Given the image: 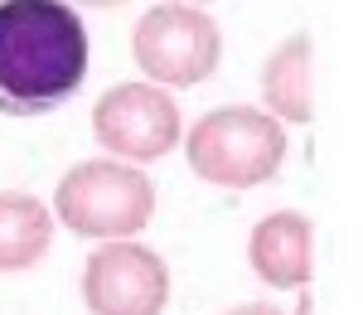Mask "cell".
I'll use <instances>...</instances> for the list:
<instances>
[{"label": "cell", "mask_w": 363, "mask_h": 315, "mask_svg": "<svg viewBox=\"0 0 363 315\" xmlns=\"http://www.w3.org/2000/svg\"><path fill=\"white\" fill-rule=\"evenodd\" d=\"M174 5H199V10H203V5H208V0H174Z\"/></svg>", "instance_id": "obj_13"}, {"label": "cell", "mask_w": 363, "mask_h": 315, "mask_svg": "<svg viewBox=\"0 0 363 315\" xmlns=\"http://www.w3.org/2000/svg\"><path fill=\"white\" fill-rule=\"evenodd\" d=\"M262 107L281 126L315 121V44L310 34H291L262 63Z\"/></svg>", "instance_id": "obj_8"}, {"label": "cell", "mask_w": 363, "mask_h": 315, "mask_svg": "<svg viewBox=\"0 0 363 315\" xmlns=\"http://www.w3.org/2000/svg\"><path fill=\"white\" fill-rule=\"evenodd\" d=\"M131 58L140 78L169 92L208 83L223 63V29L199 5H150L131 29Z\"/></svg>", "instance_id": "obj_4"}, {"label": "cell", "mask_w": 363, "mask_h": 315, "mask_svg": "<svg viewBox=\"0 0 363 315\" xmlns=\"http://www.w3.org/2000/svg\"><path fill=\"white\" fill-rule=\"evenodd\" d=\"M83 306L87 315H165L169 306L165 258L136 238L97 243L83 262Z\"/></svg>", "instance_id": "obj_6"}, {"label": "cell", "mask_w": 363, "mask_h": 315, "mask_svg": "<svg viewBox=\"0 0 363 315\" xmlns=\"http://www.w3.org/2000/svg\"><path fill=\"white\" fill-rule=\"evenodd\" d=\"M54 209L25 189H0V277H25L54 248Z\"/></svg>", "instance_id": "obj_9"}, {"label": "cell", "mask_w": 363, "mask_h": 315, "mask_svg": "<svg viewBox=\"0 0 363 315\" xmlns=\"http://www.w3.org/2000/svg\"><path fill=\"white\" fill-rule=\"evenodd\" d=\"M92 141L102 155L126 160V165H150L165 160L169 150L184 145V116L169 87L155 83H112L92 102Z\"/></svg>", "instance_id": "obj_5"}, {"label": "cell", "mask_w": 363, "mask_h": 315, "mask_svg": "<svg viewBox=\"0 0 363 315\" xmlns=\"http://www.w3.org/2000/svg\"><path fill=\"white\" fill-rule=\"evenodd\" d=\"M247 267L272 291H306L315 277V223L301 209H277L257 219L247 238Z\"/></svg>", "instance_id": "obj_7"}, {"label": "cell", "mask_w": 363, "mask_h": 315, "mask_svg": "<svg viewBox=\"0 0 363 315\" xmlns=\"http://www.w3.org/2000/svg\"><path fill=\"white\" fill-rule=\"evenodd\" d=\"M291 315H315V296H310V287L296 291V311H291Z\"/></svg>", "instance_id": "obj_11"}, {"label": "cell", "mask_w": 363, "mask_h": 315, "mask_svg": "<svg viewBox=\"0 0 363 315\" xmlns=\"http://www.w3.org/2000/svg\"><path fill=\"white\" fill-rule=\"evenodd\" d=\"M54 219L73 238L116 243L136 238L155 219V179L126 160H78L54 184Z\"/></svg>", "instance_id": "obj_3"}, {"label": "cell", "mask_w": 363, "mask_h": 315, "mask_svg": "<svg viewBox=\"0 0 363 315\" xmlns=\"http://www.w3.org/2000/svg\"><path fill=\"white\" fill-rule=\"evenodd\" d=\"M223 315H286V311H277L272 301H242V306H233V311H223Z\"/></svg>", "instance_id": "obj_10"}, {"label": "cell", "mask_w": 363, "mask_h": 315, "mask_svg": "<svg viewBox=\"0 0 363 315\" xmlns=\"http://www.w3.org/2000/svg\"><path fill=\"white\" fill-rule=\"evenodd\" d=\"M87 29L68 0H0V116L39 121L87 83Z\"/></svg>", "instance_id": "obj_1"}, {"label": "cell", "mask_w": 363, "mask_h": 315, "mask_svg": "<svg viewBox=\"0 0 363 315\" xmlns=\"http://www.w3.org/2000/svg\"><path fill=\"white\" fill-rule=\"evenodd\" d=\"M286 126L267 107H213L184 126V165L213 189H257L281 175Z\"/></svg>", "instance_id": "obj_2"}, {"label": "cell", "mask_w": 363, "mask_h": 315, "mask_svg": "<svg viewBox=\"0 0 363 315\" xmlns=\"http://www.w3.org/2000/svg\"><path fill=\"white\" fill-rule=\"evenodd\" d=\"M73 5H97V10H121V5H131V0H73Z\"/></svg>", "instance_id": "obj_12"}]
</instances>
